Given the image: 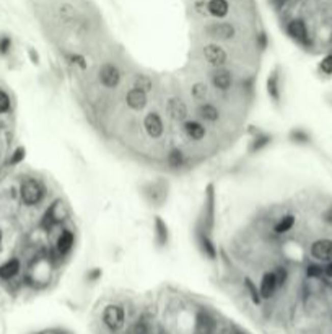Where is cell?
<instances>
[{
    "label": "cell",
    "mask_w": 332,
    "mask_h": 334,
    "mask_svg": "<svg viewBox=\"0 0 332 334\" xmlns=\"http://www.w3.org/2000/svg\"><path fill=\"white\" fill-rule=\"evenodd\" d=\"M21 199L26 205H35L43 199V188L35 179H26L21 185Z\"/></svg>",
    "instance_id": "obj_1"
},
{
    "label": "cell",
    "mask_w": 332,
    "mask_h": 334,
    "mask_svg": "<svg viewBox=\"0 0 332 334\" xmlns=\"http://www.w3.org/2000/svg\"><path fill=\"white\" fill-rule=\"evenodd\" d=\"M103 320H104V324L111 331H119L124 326V310L118 305L106 306L104 313H103Z\"/></svg>",
    "instance_id": "obj_2"
},
{
    "label": "cell",
    "mask_w": 332,
    "mask_h": 334,
    "mask_svg": "<svg viewBox=\"0 0 332 334\" xmlns=\"http://www.w3.org/2000/svg\"><path fill=\"white\" fill-rule=\"evenodd\" d=\"M99 80L104 87L114 88L121 80V73L118 70V67H114L113 64H104L99 70Z\"/></svg>",
    "instance_id": "obj_3"
},
{
    "label": "cell",
    "mask_w": 332,
    "mask_h": 334,
    "mask_svg": "<svg viewBox=\"0 0 332 334\" xmlns=\"http://www.w3.org/2000/svg\"><path fill=\"white\" fill-rule=\"evenodd\" d=\"M144 127L147 131V134L153 139L161 137L163 134V121L160 118V114L156 113H148L144 119Z\"/></svg>",
    "instance_id": "obj_4"
},
{
    "label": "cell",
    "mask_w": 332,
    "mask_h": 334,
    "mask_svg": "<svg viewBox=\"0 0 332 334\" xmlns=\"http://www.w3.org/2000/svg\"><path fill=\"white\" fill-rule=\"evenodd\" d=\"M311 254L319 261H332V240H318L311 246Z\"/></svg>",
    "instance_id": "obj_5"
},
{
    "label": "cell",
    "mask_w": 332,
    "mask_h": 334,
    "mask_svg": "<svg viewBox=\"0 0 332 334\" xmlns=\"http://www.w3.org/2000/svg\"><path fill=\"white\" fill-rule=\"evenodd\" d=\"M204 56H205V59L209 61L212 65L215 67H220L227 62V53H225V49L217 46V44H209V46H205L204 47Z\"/></svg>",
    "instance_id": "obj_6"
},
{
    "label": "cell",
    "mask_w": 332,
    "mask_h": 334,
    "mask_svg": "<svg viewBox=\"0 0 332 334\" xmlns=\"http://www.w3.org/2000/svg\"><path fill=\"white\" fill-rule=\"evenodd\" d=\"M207 33L215 39H230L235 36V28L230 23H213L209 27Z\"/></svg>",
    "instance_id": "obj_7"
},
{
    "label": "cell",
    "mask_w": 332,
    "mask_h": 334,
    "mask_svg": "<svg viewBox=\"0 0 332 334\" xmlns=\"http://www.w3.org/2000/svg\"><path fill=\"white\" fill-rule=\"evenodd\" d=\"M126 101H127V106L132 108V110H144L145 105H147V93L139 88H132L127 96H126Z\"/></svg>",
    "instance_id": "obj_8"
},
{
    "label": "cell",
    "mask_w": 332,
    "mask_h": 334,
    "mask_svg": "<svg viewBox=\"0 0 332 334\" xmlns=\"http://www.w3.org/2000/svg\"><path fill=\"white\" fill-rule=\"evenodd\" d=\"M287 31H288L290 36L296 41H300V43H306V39H308V30H306V24L301 20L290 21Z\"/></svg>",
    "instance_id": "obj_9"
},
{
    "label": "cell",
    "mask_w": 332,
    "mask_h": 334,
    "mask_svg": "<svg viewBox=\"0 0 332 334\" xmlns=\"http://www.w3.org/2000/svg\"><path fill=\"white\" fill-rule=\"evenodd\" d=\"M168 113L174 121H184L187 118V108L181 99H170Z\"/></svg>",
    "instance_id": "obj_10"
},
{
    "label": "cell",
    "mask_w": 332,
    "mask_h": 334,
    "mask_svg": "<svg viewBox=\"0 0 332 334\" xmlns=\"http://www.w3.org/2000/svg\"><path fill=\"white\" fill-rule=\"evenodd\" d=\"M64 217H65V211H64V204L61 202V200H57V202H54L51 205V209L47 211L46 217H44V223L46 225H54L57 222H61L64 220Z\"/></svg>",
    "instance_id": "obj_11"
},
{
    "label": "cell",
    "mask_w": 332,
    "mask_h": 334,
    "mask_svg": "<svg viewBox=\"0 0 332 334\" xmlns=\"http://www.w3.org/2000/svg\"><path fill=\"white\" fill-rule=\"evenodd\" d=\"M277 287L279 286H277L275 275H273V272H267L262 277V282H261V295L264 298H270Z\"/></svg>",
    "instance_id": "obj_12"
},
{
    "label": "cell",
    "mask_w": 332,
    "mask_h": 334,
    "mask_svg": "<svg viewBox=\"0 0 332 334\" xmlns=\"http://www.w3.org/2000/svg\"><path fill=\"white\" fill-rule=\"evenodd\" d=\"M212 82H213L215 88L228 90L231 87V83H233V77H231V73L228 70H218V72L213 73Z\"/></svg>",
    "instance_id": "obj_13"
},
{
    "label": "cell",
    "mask_w": 332,
    "mask_h": 334,
    "mask_svg": "<svg viewBox=\"0 0 332 334\" xmlns=\"http://www.w3.org/2000/svg\"><path fill=\"white\" fill-rule=\"evenodd\" d=\"M20 271V261L18 260H10L4 266H0V277L2 279H12L15 277Z\"/></svg>",
    "instance_id": "obj_14"
},
{
    "label": "cell",
    "mask_w": 332,
    "mask_h": 334,
    "mask_svg": "<svg viewBox=\"0 0 332 334\" xmlns=\"http://www.w3.org/2000/svg\"><path fill=\"white\" fill-rule=\"evenodd\" d=\"M184 129H186L187 137L192 140H202L205 137V127L199 122H187Z\"/></svg>",
    "instance_id": "obj_15"
},
{
    "label": "cell",
    "mask_w": 332,
    "mask_h": 334,
    "mask_svg": "<svg viewBox=\"0 0 332 334\" xmlns=\"http://www.w3.org/2000/svg\"><path fill=\"white\" fill-rule=\"evenodd\" d=\"M207 8H209V12L213 16H218V18H222V16H225L228 13V2H227V0H210L209 5H207Z\"/></svg>",
    "instance_id": "obj_16"
},
{
    "label": "cell",
    "mask_w": 332,
    "mask_h": 334,
    "mask_svg": "<svg viewBox=\"0 0 332 334\" xmlns=\"http://www.w3.org/2000/svg\"><path fill=\"white\" fill-rule=\"evenodd\" d=\"M72 245H73V233L70 230H64L59 240H57V249L64 254L72 248Z\"/></svg>",
    "instance_id": "obj_17"
},
{
    "label": "cell",
    "mask_w": 332,
    "mask_h": 334,
    "mask_svg": "<svg viewBox=\"0 0 332 334\" xmlns=\"http://www.w3.org/2000/svg\"><path fill=\"white\" fill-rule=\"evenodd\" d=\"M199 114H201V118L205 119V121H210V122H215L218 118H220V113L215 106L212 105H202L201 110H199Z\"/></svg>",
    "instance_id": "obj_18"
},
{
    "label": "cell",
    "mask_w": 332,
    "mask_h": 334,
    "mask_svg": "<svg viewBox=\"0 0 332 334\" xmlns=\"http://www.w3.org/2000/svg\"><path fill=\"white\" fill-rule=\"evenodd\" d=\"M155 228H156V238H158V243L166 245V241H168V227H166V223L160 219V217H156L155 219Z\"/></svg>",
    "instance_id": "obj_19"
},
{
    "label": "cell",
    "mask_w": 332,
    "mask_h": 334,
    "mask_svg": "<svg viewBox=\"0 0 332 334\" xmlns=\"http://www.w3.org/2000/svg\"><path fill=\"white\" fill-rule=\"evenodd\" d=\"M190 95H192V98L197 99V101H202V99H205L207 95H209V88H207L205 83H196V85H192V88H190Z\"/></svg>",
    "instance_id": "obj_20"
},
{
    "label": "cell",
    "mask_w": 332,
    "mask_h": 334,
    "mask_svg": "<svg viewBox=\"0 0 332 334\" xmlns=\"http://www.w3.org/2000/svg\"><path fill=\"white\" fill-rule=\"evenodd\" d=\"M295 225V217L293 215H285L279 220V223L275 225V232L277 233H285L288 232Z\"/></svg>",
    "instance_id": "obj_21"
},
{
    "label": "cell",
    "mask_w": 332,
    "mask_h": 334,
    "mask_svg": "<svg viewBox=\"0 0 332 334\" xmlns=\"http://www.w3.org/2000/svg\"><path fill=\"white\" fill-rule=\"evenodd\" d=\"M152 87H153V83L148 75H137L135 80H134V88L142 90V91H145V93L148 90H152Z\"/></svg>",
    "instance_id": "obj_22"
},
{
    "label": "cell",
    "mask_w": 332,
    "mask_h": 334,
    "mask_svg": "<svg viewBox=\"0 0 332 334\" xmlns=\"http://www.w3.org/2000/svg\"><path fill=\"white\" fill-rule=\"evenodd\" d=\"M199 240H201V246L204 249L205 256H209L210 260H213V258L217 256V249H215V246L212 245V241L207 238L205 235H199Z\"/></svg>",
    "instance_id": "obj_23"
},
{
    "label": "cell",
    "mask_w": 332,
    "mask_h": 334,
    "mask_svg": "<svg viewBox=\"0 0 332 334\" xmlns=\"http://www.w3.org/2000/svg\"><path fill=\"white\" fill-rule=\"evenodd\" d=\"M168 163L171 168H179V166L184 163V155H182L181 150H171L168 155Z\"/></svg>",
    "instance_id": "obj_24"
},
{
    "label": "cell",
    "mask_w": 332,
    "mask_h": 334,
    "mask_svg": "<svg viewBox=\"0 0 332 334\" xmlns=\"http://www.w3.org/2000/svg\"><path fill=\"white\" fill-rule=\"evenodd\" d=\"M267 90H269V95L273 99H279V77L277 73H272L269 80H267Z\"/></svg>",
    "instance_id": "obj_25"
},
{
    "label": "cell",
    "mask_w": 332,
    "mask_h": 334,
    "mask_svg": "<svg viewBox=\"0 0 332 334\" xmlns=\"http://www.w3.org/2000/svg\"><path fill=\"white\" fill-rule=\"evenodd\" d=\"M321 70L327 75L332 73V56H326L324 59L321 61Z\"/></svg>",
    "instance_id": "obj_26"
},
{
    "label": "cell",
    "mask_w": 332,
    "mask_h": 334,
    "mask_svg": "<svg viewBox=\"0 0 332 334\" xmlns=\"http://www.w3.org/2000/svg\"><path fill=\"white\" fill-rule=\"evenodd\" d=\"M61 16L64 20H70V18H73V16H75V12H73V8L70 7V5H62L61 7Z\"/></svg>",
    "instance_id": "obj_27"
},
{
    "label": "cell",
    "mask_w": 332,
    "mask_h": 334,
    "mask_svg": "<svg viewBox=\"0 0 332 334\" xmlns=\"http://www.w3.org/2000/svg\"><path fill=\"white\" fill-rule=\"evenodd\" d=\"M8 108H10V98L4 91H0V113L8 111Z\"/></svg>",
    "instance_id": "obj_28"
},
{
    "label": "cell",
    "mask_w": 332,
    "mask_h": 334,
    "mask_svg": "<svg viewBox=\"0 0 332 334\" xmlns=\"http://www.w3.org/2000/svg\"><path fill=\"white\" fill-rule=\"evenodd\" d=\"M209 223L212 225V220H213V188L212 186H209Z\"/></svg>",
    "instance_id": "obj_29"
},
{
    "label": "cell",
    "mask_w": 332,
    "mask_h": 334,
    "mask_svg": "<svg viewBox=\"0 0 332 334\" xmlns=\"http://www.w3.org/2000/svg\"><path fill=\"white\" fill-rule=\"evenodd\" d=\"M273 275H275V280H277V286H284V282L287 280V271L285 269H282V267H279V269L273 272Z\"/></svg>",
    "instance_id": "obj_30"
},
{
    "label": "cell",
    "mask_w": 332,
    "mask_h": 334,
    "mask_svg": "<svg viewBox=\"0 0 332 334\" xmlns=\"http://www.w3.org/2000/svg\"><path fill=\"white\" fill-rule=\"evenodd\" d=\"M246 287L249 289V294H251V297H253V300H254V303H259V294H257V290H256V287H254V284L251 282V280H246Z\"/></svg>",
    "instance_id": "obj_31"
},
{
    "label": "cell",
    "mask_w": 332,
    "mask_h": 334,
    "mask_svg": "<svg viewBox=\"0 0 332 334\" xmlns=\"http://www.w3.org/2000/svg\"><path fill=\"white\" fill-rule=\"evenodd\" d=\"M269 140H270V139H269V137H265V136H264V137H259V139H256L251 150H261L264 145H267V144H269Z\"/></svg>",
    "instance_id": "obj_32"
},
{
    "label": "cell",
    "mask_w": 332,
    "mask_h": 334,
    "mask_svg": "<svg viewBox=\"0 0 332 334\" xmlns=\"http://www.w3.org/2000/svg\"><path fill=\"white\" fill-rule=\"evenodd\" d=\"M322 272L324 271H322L319 266H310L308 267V275H311V277H319Z\"/></svg>",
    "instance_id": "obj_33"
},
{
    "label": "cell",
    "mask_w": 332,
    "mask_h": 334,
    "mask_svg": "<svg viewBox=\"0 0 332 334\" xmlns=\"http://www.w3.org/2000/svg\"><path fill=\"white\" fill-rule=\"evenodd\" d=\"M10 44H12L10 38H2V39H0V53H7L8 49H10Z\"/></svg>",
    "instance_id": "obj_34"
},
{
    "label": "cell",
    "mask_w": 332,
    "mask_h": 334,
    "mask_svg": "<svg viewBox=\"0 0 332 334\" xmlns=\"http://www.w3.org/2000/svg\"><path fill=\"white\" fill-rule=\"evenodd\" d=\"M23 157H24V150H23V148H18V150L15 152L13 158H12V163H18L20 160H23Z\"/></svg>",
    "instance_id": "obj_35"
},
{
    "label": "cell",
    "mask_w": 332,
    "mask_h": 334,
    "mask_svg": "<svg viewBox=\"0 0 332 334\" xmlns=\"http://www.w3.org/2000/svg\"><path fill=\"white\" fill-rule=\"evenodd\" d=\"M324 274L329 275V277H332V261L326 266V269H324Z\"/></svg>",
    "instance_id": "obj_36"
},
{
    "label": "cell",
    "mask_w": 332,
    "mask_h": 334,
    "mask_svg": "<svg viewBox=\"0 0 332 334\" xmlns=\"http://www.w3.org/2000/svg\"><path fill=\"white\" fill-rule=\"evenodd\" d=\"M326 220H327V222H332V209L326 214Z\"/></svg>",
    "instance_id": "obj_37"
},
{
    "label": "cell",
    "mask_w": 332,
    "mask_h": 334,
    "mask_svg": "<svg viewBox=\"0 0 332 334\" xmlns=\"http://www.w3.org/2000/svg\"><path fill=\"white\" fill-rule=\"evenodd\" d=\"M273 2L277 4V7H282V5H284V4L287 2V0H273Z\"/></svg>",
    "instance_id": "obj_38"
},
{
    "label": "cell",
    "mask_w": 332,
    "mask_h": 334,
    "mask_svg": "<svg viewBox=\"0 0 332 334\" xmlns=\"http://www.w3.org/2000/svg\"><path fill=\"white\" fill-rule=\"evenodd\" d=\"M0 245H2V232H0Z\"/></svg>",
    "instance_id": "obj_39"
}]
</instances>
